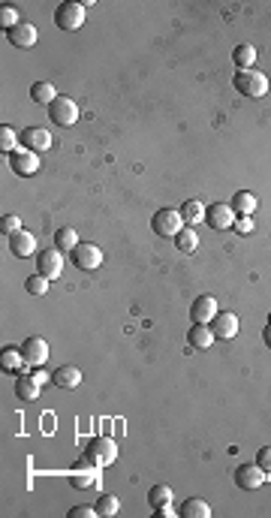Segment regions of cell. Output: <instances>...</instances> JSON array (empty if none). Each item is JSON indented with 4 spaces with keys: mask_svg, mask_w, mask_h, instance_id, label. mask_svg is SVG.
<instances>
[{
    "mask_svg": "<svg viewBox=\"0 0 271 518\" xmlns=\"http://www.w3.org/2000/svg\"><path fill=\"white\" fill-rule=\"evenodd\" d=\"M10 250H12V257H30V253L36 250V238L25 233V229H19V233L10 235Z\"/></svg>",
    "mask_w": 271,
    "mask_h": 518,
    "instance_id": "2e32d148",
    "label": "cell"
},
{
    "mask_svg": "<svg viewBox=\"0 0 271 518\" xmlns=\"http://www.w3.org/2000/svg\"><path fill=\"white\" fill-rule=\"evenodd\" d=\"M69 518H100L97 506H73L69 509Z\"/></svg>",
    "mask_w": 271,
    "mask_h": 518,
    "instance_id": "d590c367",
    "label": "cell"
},
{
    "mask_svg": "<svg viewBox=\"0 0 271 518\" xmlns=\"http://www.w3.org/2000/svg\"><path fill=\"white\" fill-rule=\"evenodd\" d=\"M178 211H181V220H184L187 226H193L196 220H202V217H205V205L199 202V199H187V202L181 205Z\"/></svg>",
    "mask_w": 271,
    "mask_h": 518,
    "instance_id": "d4e9b609",
    "label": "cell"
},
{
    "mask_svg": "<svg viewBox=\"0 0 271 518\" xmlns=\"http://www.w3.org/2000/svg\"><path fill=\"white\" fill-rule=\"evenodd\" d=\"M61 94L54 91V85L52 82H36V85H30V100L39 102V106H52L54 100H58Z\"/></svg>",
    "mask_w": 271,
    "mask_h": 518,
    "instance_id": "7402d4cb",
    "label": "cell"
},
{
    "mask_svg": "<svg viewBox=\"0 0 271 518\" xmlns=\"http://www.w3.org/2000/svg\"><path fill=\"white\" fill-rule=\"evenodd\" d=\"M21 356H25V365L30 368H39V365H45V358H49V344H45V338H28L25 344H21Z\"/></svg>",
    "mask_w": 271,
    "mask_h": 518,
    "instance_id": "30bf717a",
    "label": "cell"
},
{
    "mask_svg": "<svg viewBox=\"0 0 271 518\" xmlns=\"http://www.w3.org/2000/svg\"><path fill=\"white\" fill-rule=\"evenodd\" d=\"M69 485H73V488H94V485H97V467L94 470H76V473L69 476Z\"/></svg>",
    "mask_w": 271,
    "mask_h": 518,
    "instance_id": "83f0119b",
    "label": "cell"
},
{
    "mask_svg": "<svg viewBox=\"0 0 271 518\" xmlns=\"http://www.w3.org/2000/svg\"><path fill=\"white\" fill-rule=\"evenodd\" d=\"M69 259H73L76 268H82V272H94V268H100V262H102V250L91 241H78L73 247V253H69Z\"/></svg>",
    "mask_w": 271,
    "mask_h": 518,
    "instance_id": "5b68a950",
    "label": "cell"
},
{
    "mask_svg": "<svg viewBox=\"0 0 271 518\" xmlns=\"http://www.w3.org/2000/svg\"><path fill=\"white\" fill-rule=\"evenodd\" d=\"M15 142H21L19 133H15L12 127H6V124L0 127V151H3V154H6V151L12 154V151H15Z\"/></svg>",
    "mask_w": 271,
    "mask_h": 518,
    "instance_id": "4dcf8cb0",
    "label": "cell"
},
{
    "mask_svg": "<svg viewBox=\"0 0 271 518\" xmlns=\"http://www.w3.org/2000/svg\"><path fill=\"white\" fill-rule=\"evenodd\" d=\"M118 458V446L111 437H94V440H87L85 446V464L91 467H109L111 461Z\"/></svg>",
    "mask_w": 271,
    "mask_h": 518,
    "instance_id": "6da1fadb",
    "label": "cell"
},
{
    "mask_svg": "<svg viewBox=\"0 0 271 518\" xmlns=\"http://www.w3.org/2000/svg\"><path fill=\"white\" fill-rule=\"evenodd\" d=\"M54 386L61 389H78V382H82V371L76 368V365H63V368H58L52 374Z\"/></svg>",
    "mask_w": 271,
    "mask_h": 518,
    "instance_id": "ac0fdd59",
    "label": "cell"
},
{
    "mask_svg": "<svg viewBox=\"0 0 271 518\" xmlns=\"http://www.w3.org/2000/svg\"><path fill=\"white\" fill-rule=\"evenodd\" d=\"M151 229H154V235H160V238H175L184 229V220H181V211H175V208H160L151 217Z\"/></svg>",
    "mask_w": 271,
    "mask_h": 518,
    "instance_id": "3957f363",
    "label": "cell"
},
{
    "mask_svg": "<svg viewBox=\"0 0 271 518\" xmlns=\"http://www.w3.org/2000/svg\"><path fill=\"white\" fill-rule=\"evenodd\" d=\"M21 365H25V356H21V347H6L3 353H0V368L3 371H19Z\"/></svg>",
    "mask_w": 271,
    "mask_h": 518,
    "instance_id": "4316f807",
    "label": "cell"
},
{
    "mask_svg": "<svg viewBox=\"0 0 271 518\" xmlns=\"http://www.w3.org/2000/svg\"><path fill=\"white\" fill-rule=\"evenodd\" d=\"M54 25H58L61 30H78L85 25V6L76 3V0L61 3L58 10H54Z\"/></svg>",
    "mask_w": 271,
    "mask_h": 518,
    "instance_id": "277c9868",
    "label": "cell"
},
{
    "mask_svg": "<svg viewBox=\"0 0 271 518\" xmlns=\"http://www.w3.org/2000/svg\"><path fill=\"white\" fill-rule=\"evenodd\" d=\"M6 39L15 45V49H34L36 45V28L30 21H21L12 30H6Z\"/></svg>",
    "mask_w": 271,
    "mask_h": 518,
    "instance_id": "5bb4252c",
    "label": "cell"
},
{
    "mask_svg": "<svg viewBox=\"0 0 271 518\" xmlns=\"http://www.w3.org/2000/svg\"><path fill=\"white\" fill-rule=\"evenodd\" d=\"M34 377H36V382H39V386H45V382H54V380H52V374H43V371H36Z\"/></svg>",
    "mask_w": 271,
    "mask_h": 518,
    "instance_id": "f35d334b",
    "label": "cell"
},
{
    "mask_svg": "<svg viewBox=\"0 0 271 518\" xmlns=\"http://www.w3.org/2000/svg\"><path fill=\"white\" fill-rule=\"evenodd\" d=\"M36 268L43 277H49V281H58L61 272H63V250H58V247H49V250L39 253L36 259Z\"/></svg>",
    "mask_w": 271,
    "mask_h": 518,
    "instance_id": "ba28073f",
    "label": "cell"
},
{
    "mask_svg": "<svg viewBox=\"0 0 271 518\" xmlns=\"http://www.w3.org/2000/svg\"><path fill=\"white\" fill-rule=\"evenodd\" d=\"M232 63H235L238 69H253V63H257V49H253V45H247V43L235 45V52H232Z\"/></svg>",
    "mask_w": 271,
    "mask_h": 518,
    "instance_id": "603a6c76",
    "label": "cell"
},
{
    "mask_svg": "<svg viewBox=\"0 0 271 518\" xmlns=\"http://www.w3.org/2000/svg\"><path fill=\"white\" fill-rule=\"evenodd\" d=\"M262 341H265V347L271 349V323L265 325V332H262Z\"/></svg>",
    "mask_w": 271,
    "mask_h": 518,
    "instance_id": "ab89813d",
    "label": "cell"
},
{
    "mask_svg": "<svg viewBox=\"0 0 271 518\" xmlns=\"http://www.w3.org/2000/svg\"><path fill=\"white\" fill-rule=\"evenodd\" d=\"M97 512L102 515V518H111V515H118V509H121V504H118V497L115 494H102V497H97Z\"/></svg>",
    "mask_w": 271,
    "mask_h": 518,
    "instance_id": "f1b7e54d",
    "label": "cell"
},
{
    "mask_svg": "<svg viewBox=\"0 0 271 518\" xmlns=\"http://www.w3.org/2000/svg\"><path fill=\"white\" fill-rule=\"evenodd\" d=\"M0 229H3L6 235L19 233V229H21V220H19V214H3V217H0Z\"/></svg>",
    "mask_w": 271,
    "mask_h": 518,
    "instance_id": "836d02e7",
    "label": "cell"
},
{
    "mask_svg": "<svg viewBox=\"0 0 271 518\" xmlns=\"http://www.w3.org/2000/svg\"><path fill=\"white\" fill-rule=\"evenodd\" d=\"M10 166L15 175H21V178H28V175H36L39 172V157L34 151H12L10 154Z\"/></svg>",
    "mask_w": 271,
    "mask_h": 518,
    "instance_id": "8fae6325",
    "label": "cell"
},
{
    "mask_svg": "<svg viewBox=\"0 0 271 518\" xmlns=\"http://www.w3.org/2000/svg\"><path fill=\"white\" fill-rule=\"evenodd\" d=\"M0 25H3V30H12L15 25H21V21H19V12H15L12 10V6H0Z\"/></svg>",
    "mask_w": 271,
    "mask_h": 518,
    "instance_id": "d6a6232c",
    "label": "cell"
},
{
    "mask_svg": "<svg viewBox=\"0 0 271 518\" xmlns=\"http://www.w3.org/2000/svg\"><path fill=\"white\" fill-rule=\"evenodd\" d=\"M235 211H232V205H223V202H214L205 208V223H208L211 229H217V233H223V229H229V226H235Z\"/></svg>",
    "mask_w": 271,
    "mask_h": 518,
    "instance_id": "52a82bcc",
    "label": "cell"
},
{
    "mask_svg": "<svg viewBox=\"0 0 271 518\" xmlns=\"http://www.w3.org/2000/svg\"><path fill=\"white\" fill-rule=\"evenodd\" d=\"M172 515H175L172 504H166V506H157V518H172Z\"/></svg>",
    "mask_w": 271,
    "mask_h": 518,
    "instance_id": "74e56055",
    "label": "cell"
},
{
    "mask_svg": "<svg viewBox=\"0 0 271 518\" xmlns=\"http://www.w3.org/2000/svg\"><path fill=\"white\" fill-rule=\"evenodd\" d=\"M39 382H36V377L34 374H21L19 380H15V395L21 398V401H36L39 398Z\"/></svg>",
    "mask_w": 271,
    "mask_h": 518,
    "instance_id": "d6986e66",
    "label": "cell"
},
{
    "mask_svg": "<svg viewBox=\"0 0 271 518\" xmlns=\"http://www.w3.org/2000/svg\"><path fill=\"white\" fill-rule=\"evenodd\" d=\"M214 332H211V325L208 323H193L190 325V332H187V344L193 347V349H208L214 344Z\"/></svg>",
    "mask_w": 271,
    "mask_h": 518,
    "instance_id": "9a60e30c",
    "label": "cell"
},
{
    "mask_svg": "<svg viewBox=\"0 0 271 518\" xmlns=\"http://www.w3.org/2000/svg\"><path fill=\"white\" fill-rule=\"evenodd\" d=\"M178 515H181V518H211V506L205 504L202 497H190V500H184V504H181Z\"/></svg>",
    "mask_w": 271,
    "mask_h": 518,
    "instance_id": "44dd1931",
    "label": "cell"
},
{
    "mask_svg": "<svg viewBox=\"0 0 271 518\" xmlns=\"http://www.w3.org/2000/svg\"><path fill=\"white\" fill-rule=\"evenodd\" d=\"M235 233H238V235L253 233V220H250V217H238V220H235Z\"/></svg>",
    "mask_w": 271,
    "mask_h": 518,
    "instance_id": "8d00e7d4",
    "label": "cell"
},
{
    "mask_svg": "<svg viewBox=\"0 0 271 518\" xmlns=\"http://www.w3.org/2000/svg\"><path fill=\"white\" fill-rule=\"evenodd\" d=\"M257 464L268 473V479H271V446H262V449L257 452Z\"/></svg>",
    "mask_w": 271,
    "mask_h": 518,
    "instance_id": "e575fe53",
    "label": "cell"
},
{
    "mask_svg": "<svg viewBox=\"0 0 271 518\" xmlns=\"http://www.w3.org/2000/svg\"><path fill=\"white\" fill-rule=\"evenodd\" d=\"M235 482H238V488H244V491H257L259 485L268 482V473L259 464H241L235 470Z\"/></svg>",
    "mask_w": 271,
    "mask_h": 518,
    "instance_id": "9c48e42d",
    "label": "cell"
},
{
    "mask_svg": "<svg viewBox=\"0 0 271 518\" xmlns=\"http://www.w3.org/2000/svg\"><path fill=\"white\" fill-rule=\"evenodd\" d=\"M54 244H58V250L63 253H73V247L78 244V235L73 226H61L58 233H54Z\"/></svg>",
    "mask_w": 271,
    "mask_h": 518,
    "instance_id": "484cf974",
    "label": "cell"
},
{
    "mask_svg": "<svg viewBox=\"0 0 271 518\" xmlns=\"http://www.w3.org/2000/svg\"><path fill=\"white\" fill-rule=\"evenodd\" d=\"M175 247H178L181 253H193L199 247V233L193 226H184L178 235H175Z\"/></svg>",
    "mask_w": 271,
    "mask_h": 518,
    "instance_id": "cb8c5ba5",
    "label": "cell"
},
{
    "mask_svg": "<svg viewBox=\"0 0 271 518\" xmlns=\"http://www.w3.org/2000/svg\"><path fill=\"white\" fill-rule=\"evenodd\" d=\"M208 325H211L214 338H223V341H229V338H235L238 334V316L229 314V310H217Z\"/></svg>",
    "mask_w": 271,
    "mask_h": 518,
    "instance_id": "7c38bea8",
    "label": "cell"
},
{
    "mask_svg": "<svg viewBox=\"0 0 271 518\" xmlns=\"http://www.w3.org/2000/svg\"><path fill=\"white\" fill-rule=\"evenodd\" d=\"M21 145H25L28 151H34V154L49 151L52 148V133L43 130V127H28V130L21 133Z\"/></svg>",
    "mask_w": 271,
    "mask_h": 518,
    "instance_id": "4fadbf2b",
    "label": "cell"
},
{
    "mask_svg": "<svg viewBox=\"0 0 271 518\" xmlns=\"http://www.w3.org/2000/svg\"><path fill=\"white\" fill-rule=\"evenodd\" d=\"M214 314H217V301L211 296H199L193 301V307H190V316H193V323H211Z\"/></svg>",
    "mask_w": 271,
    "mask_h": 518,
    "instance_id": "e0dca14e",
    "label": "cell"
},
{
    "mask_svg": "<svg viewBox=\"0 0 271 518\" xmlns=\"http://www.w3.org/2000/svg\"><path fill=\"white\" fill-rule=\"evenodd\" d=\"M49 118L58 127H73L78 121V106H76V100H69V97H58L49 106Z\"/></svg>",
    "mask_w": 271,
    "mask_h": 518,
    "instance_id": "8992f818",
    "label": "cell"
},
{
    "mask_svg": "<svg viewBox=\"0 0 271 518\" xmlns=\"http://www.w3.org/2000/svg\"><path fill=\"white\" fill-rule=\"evenodd\" d=\"M25 290L30 292V296H45V292H49V277H43V274L28 277V281H25Z\"/></svg>",
    "mask_w": 271,
    "mask_h": 518,
    "instance_id": "1f68e13d",
    "label": "cell"
},
{
    "mask_svg": "<svg viewBox=\"0 0 271 518\" xmlns=\"http://www.w3.org/2000/svg\"><path fill=\"white\" fill-rule=\"evenodd\" d=\"M229 205H232L235 217H253V211H257V196L247 193V190H238Z\"/></svg>",
    "mask_w": 271,
    "mask_h": 518,
    "instance_id": "ffe728a7",
    "label": "cell"
},
{
    "mask_svg": "<svg viewBox=\"0 0 271 518\" xmlns=\"http://www.w3.org/2000/svg\"><path fill=\"white\" fill-rule=\"evenodd\" d=\"M148 500H151V506H166V504H172V488L169 485H154V488L148 491Z\"/></svg>",
    "mask_w": 271,
    "mask_h": 518,
    "instance_id": "f546056e",
    "label": "cell"
},
{
    "mask_svg": "<svg viewBox=\"0 0 271 518\" xmlns=\"http://www.w3.org/2000/svg\"><path fill=\"white\" fill-rule=\"evenodd\" d=\"M232 85H235V91L238 94H244V97H265V91H268V76L265 73H259V69H238L235 78H232Z\"/></svg>",
    "mask_w": 271,
    "mask_h": 518,
    "instance_id": "7a4b0ae2",
    "label": "cell"
}]
</instances>
